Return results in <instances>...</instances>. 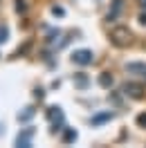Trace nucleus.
<instances>
[{"instance_id": "obj_1", "label": "nucleus", "mask_w": 146, "mask_h": 148, "mask_svg": "<svg viewBox=\"0 0 146 148\" xmlns=\"http://www.w3.org/2000/svg\"><path fill=\"white\" fill-rule=\"evenodd\" d=\"M130 38H133V34H130V29H126V27H115L110 32V40H112L117 47L130 45Z\"/></svg>"}, {"instance_id": "obj_8", "label": "nucleus", "mask_w": 146, "mask_h": 148, "mask_svg": "<svg viewBox=\"0 0 146 148\" xmlns=\"http://www.w3.org/2000/svg\"><path fill=\"white\" fill-rule=\"evenodd\" d=\"M121 7H124V0H115V5H112V9L108 11V20H115V18H117V14L121 11Z\"/></svg>"}, {"instance_id": "obj_16", "label": "nucleus", "mask_w": 146, "mask_h": 148, "mask_svg": "<svg viewBox=\"0 0 146 148\" xmlns=\"http://www.w3.org/2000/svg\"><path fill=\"white\" fill-rule=\"evenodd\" d=\"M139 7H144V9H146V0H139Z\"/></svg>"}, {"instance_id": "obj_9", "label": "nucleus", "mask_w": 146, "mask_h": 148, "mask_svg": "<svg viewBox=\"0 0 146 148\" xmlns=\"http://www.w3.org/2000/svg\"><path fill=\"white\" fill-rule=\"evenodd\" d=\"M34 114H36V110H34V108H25L23 112H18V121H29Z\"/></svg>"}, {"instance_id": "obj_2", "label": "nucleus", "mask_w": 146, "mask_h": 148, "mask_svg": "<svg viewBox=\"0 0 146 148\" xmlns=\"http://www.w3.org/2000/svg\"><path fill=\"white\" fill-rule=\"evenodd\" d=\"M92 61H94V54L90 49H76L72 54V63H76V65H90Z\"/></svg>"}, {"instance_id": "obj_14", "label": "nucleus", "mask_w": 146, "mask_h": 148, "mask_svg": "<svg viewBox=\"0 0 146 148\" xmlns=\"http://www.w3.org/2000/svg\"><path fill=\"white\" fill-rule=\"evenodd\" d=\"M85 83H88V79H85V76H79V79H76V85H81V88H83Z\"/></svg>"}, {"instance_id": "obj_11", "label": "nucleus", "mask_w": 146, "mask_h": 148, "mask_svg": "<svg viewBox=\"0 0 146 148\" xmlns=\"http://www.w3.org/2000/svg\"><path fill=\"white\" fill-rule=\"evenodd\" d=\"M99 83L103 85V88H110V85H112V76H110L108 72H103V74L99 76Z\"/></svg>"}, {"instance_id": "obj_7", "label": "nucleus", "mask_w": 146, "mask_h": 148, "mask_svg": "<svg viewBox=\"0 0 146 148\" xmlns=\"http://www.w3.org/2000/svg\"><path fill=\"white\" fill-rule=\"evenodd\" d=\"M112 117H115V114L108 110V112H101V114H94L90 121H92V126H99V123H103V121H110Z\"/></svg>"}, {"instance_id": "obj_15", "label": "nucleus", "mask_w": 146, "mask_h": 148, "mask_svg": "<svg viewBox=\"0 0 146 148\" xmlns=\"http://www.w3.org/2000/svg\"><path fill=\"white\" fill-rule=\"evenodd\" d=\"M139 23H142V25H146V14H142V16H139Z\"/></svg>"}, {"instance_id": "obj_6", "label": "nucleus", "mask_w": 146, "mask_h": 148, "mask_svg": "<svg viewBox=\"0 0 146 148\" xmlns=\"http://www.w3.org/2000/svg\"><path fill=\"white\" fill-rule=\"evenodd\" d=\"M124 94L133 97V99H144V88H142V85H135V83H126L124 85Z\"/></svg>"}, {"instance_id": "obj_4", "label": "nucleus", "mask_w": 146, "mask_h": 148, "mask_svg": "<svg viewBox=\"0 0 146 148\" xmlns=\"http://www.w3.org/2000/svg\"><path fill=\"white\" fill-rule=\"evenodd\" d=\"M34 135H36V130H34V128H25V130L18 135L16 144H18V146H23V148H29V146H32V137H34Z\"/></svg>"}, {"instance_id": "obj_10", "label": "nucleus", "mask_w": 146, "mask_h": 148, "mask_svg": "<svg viewBox=\"0 0 146 148\" xmlns=\"http://www.w3.org/2000/svg\"><path fill=\"white\" fill-rule=\"evenodd\" d=\"M74 139H76V130H74V128H67L63 132V144H72Z\"/></svg>"}, {"instance_id": "obj_3", "label": "nucleus", "mask_w": 146, "mask_h": 148, "mask_svg": "<svg viewBox=\"0 0 146 148\" xmlns=\"http://www.w3.org/2000/svg\"><path fill=\"white\" fill-rule=\"evenodd\" d=\"M47 117H50V121L54 123V132L63 128V110H61L59 106H52V108L47 110Z\"/></svg>"}, {"instance_id": "obj_13", "label": "nucleus", "mask_w": 146, "mask_h": 148, "mask_svg": "<svg viewBox=\"0 0 146 148\" xmlns=\"http://www.w3.org/2000/svg\"><path fill=\"white\" fill-rule=\"evenodd\" d=\"M137 123H139L142 128H146V112H142V114L137 117Z\"/></svg>"}, {"instance_id": "obj_12", "label": "nucleus", "mask_w": 146, "mask_h": 148, "mask_svg": "<svg viewBox=\"0 0 146 148\" xmlns=\"http://www.w3.org/2000/svg\"><path fill=\"white\" fill-rule=\"evenodd\" d=\"M7 38H9V29L5 27V25H0V43H5Z\"/></svg>"}, {"instance_id": "obj_5", "label": "nucleus", "mask_w": 146, "mask_h": 148, "mask_svg": "<svg viewBox=\"0 0 146 148\" xmlns=\"http://www.w3.org/2000/svg\"><path fill=\"white\" fill-rule=\"evenodd\" d=\"M126 72L133 76H139V79H146V63H128Z\"/></svg>"}]
</instances>
